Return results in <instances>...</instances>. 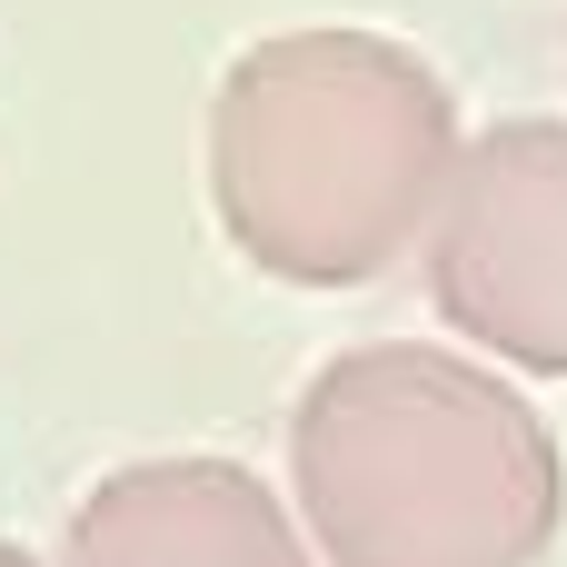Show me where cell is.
Wrapping results in <instances>:
<instances>
[{
  "instance_id": "6da1fadb",
  "label": "cell",
  "mask_w": 567,
  "mask_h": 567,
  "mask_svg": "<svg viewBox=\"0 0 567 567\" xmlns=\"http://www.w3.org/2000/svg\"><path fill=\"white\" fill-rule=\"evenodd\" d=\"M458 150L449 80L389 30H269L209 90L219 239L279 289H369L429 249Z\"/></svg>"
},
{
  "instance_id": "7a4b0ae2",
  "label": "cell",
  "mask_w": 567,
  "mask_h": 567,
  "mask_svg": "<svg viewBox=\"0 0 567 567\" xmlns=\"http://www.w3.org/2000/svg\"><path fill=\"white\" fill-rule=\"evenodd\" d=\"M289 508L319 567H538L567 528V449L508 369L369 339L289 409Z\"/></svg>"
},
{
  "instance_id": "3957f363",
  "label": "cell",
  "mask_w": 567,
  "mask_h": 567,
  "mask_svg": "<svg viewBox=\"0 0 567 567\" xmlns=\"http://www.w3.org/2000/svg\"><path fill=\"white\" fill-rule=\"evenodd\" d=\"M429 299L488 369L567 379V120H498L458 150Z\"/></svg>"
},
{
  "instance_id": "277c9868",
  "label": "cell",
  "mask_w": 567,
  "mask_h": 567,
  "mask_svg": "<svg viewBox=\"0 0 567 567\" xmlns=\"http://www.w3.org/2000/svg\"><path fill=\"white\" fill-rule=\"evenodd\" d=\"M60 567H319V548L239 458H130L70 508Z\"/></svg>"
},
{
  "instance_id": "5b68a950",
  "label": "cell",
  "mask_w": 567,
  "mask_h": 567,
  "mask_svg": "<svg viewBox=\"0 0 567 567\" xmlns=\"http://www.w3.org/2000/svg\"><path fill=\"white\" fill-rule=\"evenodd\" d=\"M0 567H40V558H30V548H10V538H0Z\"/></svg>"
}]
</instances>
